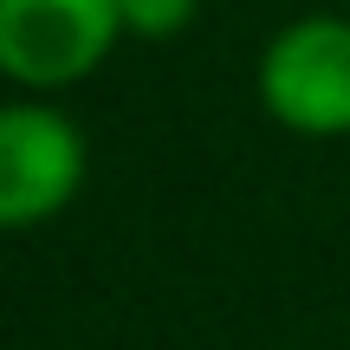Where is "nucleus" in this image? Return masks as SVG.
Wrapping results in <instances>:
<instances>
[{
  "label": "nucleus",
  "mask_w": 350,
  "mask_h": 350,
  "mask_svg": "<svg viewBox=\"0 0 350 350\" xmlns=\"http://www.w3.org/2000/svg\"><path fill=\"white\" fill-rule=\"evenodd\" d=\"M260 104L273 124L299 137H344L350 130V20L312 13L273 33L260 52Z\"/></svg>",
  "instance_id": "f257e3e1"
},
{
  "label": "nucleus",
  "mask_w": 350,
  "mask_h": 350,
  "mask_svg": "<svg viewBox=\"0 0 350 350\" xmlns=\"http://www.w3.org/2000/svg\"><path fill=\"white\" fill-rule=\"evenodd\" d=\"M85 188V137L52 104H0V227H39Z\"/></svg>",
  "instance_id": "7ed1b4c3"
},
{
  "label": "nucleus",
  "mask_w": 350,
  "mask_h": 350,
  "mask_svg": "<svg viewBox=\"0 0 350 350\" xmlns=\"http://www.w3.org/2000/svg\"><path fill=\"white\" fill-rule=\"evenodd\" d=\"M117 33V0H0V78L26 91H65L104 65Z\"/></svg>",
  "instance_id": "f03ea898"
},
{
  "label": "nucleus",
  "mask_w": 350,
  "mask_h": 350,
  "mask_svg": "<svg viewBox=\"0 0 350 350\" xmlns=\"http://www.w3.org/2000/svg\"><path fill=\"white\" fill-rule=\"evenodd\" d=\"M195 7H201V0H117V13H124V33H130V39H150V46H163V39L188 33Z\"/></svg>",
  "instance_id": "20e7f679"
}]
</instances>
